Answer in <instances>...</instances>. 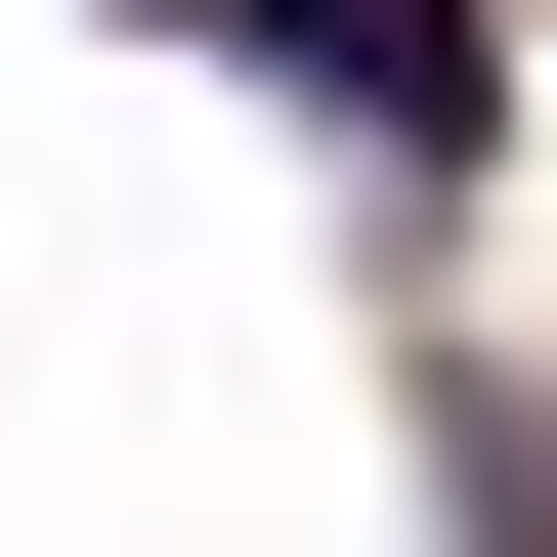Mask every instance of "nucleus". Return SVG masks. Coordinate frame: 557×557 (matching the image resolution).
<instances>
[{"instance_id":"nucleus-2","label":"nucleus","mask_w":557,"mask_h":557,"mask_svg":"<svg viewBox=\"0 0 557 557\" xmlns=\"http://www.w3.org/2000/svg\"><path fill=\"white\" fill-rule=\"evenodd\" d=\"M429 557H557V386L515 344H429Z\"/></svg>"},{"instance_id":"nucleus-1","label":"nucleus","mask_w":557,"mask_h":557,"mask_svg":"<svg viewBox=\"0 0 557 557\" xmlns=\"http://www.w3.org/2000/svg\"><path fill=\"white\" fill-rule=\"evenodd\" d=\"M214 44H258L344 172H472V129H515V44H472V0H214Z\"/></svg>"}]
</instances>
